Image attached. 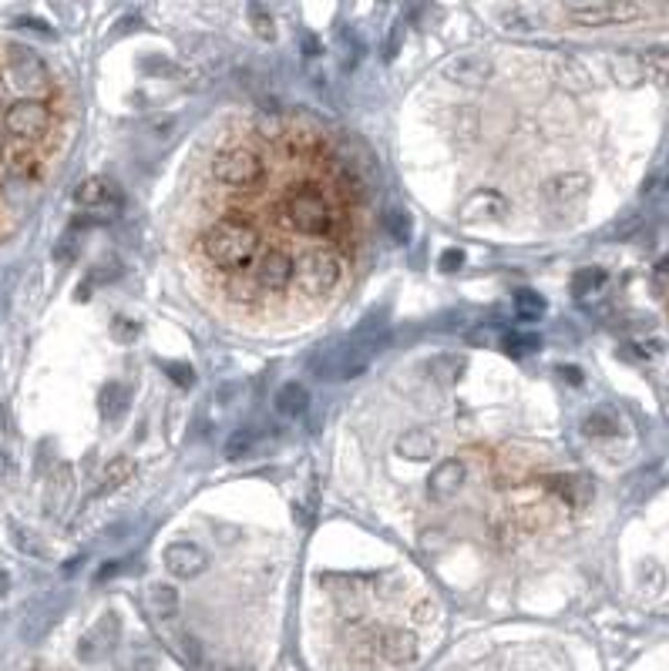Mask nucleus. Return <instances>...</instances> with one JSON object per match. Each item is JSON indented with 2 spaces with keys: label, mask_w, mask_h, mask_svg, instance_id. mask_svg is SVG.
I'll return each mask as SVG.
<instances>
[{
  "label": "nucleus",
  "mask_w": 669,
  "mask_h": 671,
  "mask_svg": "<svg viewBox=\"0 0 669 671\" xmlns=\"http://www.w3.org/2000/svg\"><path fill=\"white\" fill-rule=\"evenodd\" d=\"M461 487V464H444V467L431 477V494L438 497V500H448V497H454V490Z\"/></svg>",
  "instance_id": "7"
},
{
  "label": "nucleus",
  "mask_w": 669,
  "mask_h": 671,
  "mask_svg": "<svg viewBox=\"0 0 669 671\" xmlns=\"http://www.w3.org/2000/svg\"><path fill=\"white\" fill-rule=\"evenodd\" d=\"M619 430V419L612 410H595L593 417L585 419V433L589 437H612Z\"/></svg>",
  "instance_id": "10"
},
{
  "label": "nucleus",
  "mask_w": 669,
  "mask_h": 671,
  "mask_svg": "<svg viewBox=\"0 0 669 671\" xmlns=\"http://www.w3.org/2000/svg\"><path fill=\"white\" fill-rule=\"evenodd\" d=\"M461 266H464V255L458 252V249H450V252L441 255V269H444V272H454V269H461Z\"/></svg>",
  "instance_id": "20"
},
{
  "label": "nucleus",
  "mask_w": 669,
  "mask_h": 671,
  "mask_svg": "<svg viewBox=\"0 0 669 671\" xmlns=\"http://www.w3.org/2000/svg\"><path fill=\"white\" fill-rule=\"evenodd\" d=\"M545 199L555 212H575L585 202V181L582 178H558L545 189Z\"/></svg>",
  "instance_id": "5"
},
{
  "label": "nucleus",
  "mask_w": 669,
  "mask_h": 671,
  "mask_svg": "<svg viewBox=\"0 0 669 671\" xmlns=\"http://www.w3.org/2000/svg\"><path fill=\"white\" fill-rule=\"evenodd\" d=\"M253 444H256V430L243 427V430H236L229 440H226V450H222V454L229 456V460H239L243 454H249V450H253Z\"/></svg>",
  "instance_id": "12"
},
{
  "label": "nucleus",
  "mask_w": 669,
  "mask_h": 671,
  "mask_svg": "<svg viewBox=\"0 0 669 671\" xmlns=\"http://www.w3.org/2000/svg\"><path fill=\"white\" fill-rule=\"evenodd\" d=\"M152 605L158 614H175V608H179V595H175V587H172V584H155Z\"/></svg>",
  "instance_id": "14"
},
{
  "label": "nucleus",
  "mask_w": 669,
  "mask_h": 671,
  "mask_svg": "<svg viewBox=\"0 0 669 671\" xmlns=\"http://www.w3.org/2000/svg\"><path fill=\"white\" fill-rule=\"evenodd\" d=\"M605 282V269H582V272H575V279H572V289H575V296H589V292H595L599 286Z\"/></svg>",
  "instance_id": "13"
},
{
  "label": "nucleus",
  "mask_w": 669,
  "mask_h": 671,
  "mask_svg": "<svg viewBox=\"0 0 669 671\" xmlns=\"http://www.w3.org/2000/svg\"><path fill=\"white\" fill-rule=\"evenodd\" d=\"M552 490L562 494V500H568V504H585L589 494H593L589 481H582V477H558V481L552 483Z\"/></svg>",
  "instance_id": "9"
},
{
  "label": "nucleus",
  "mask_w": 669,
  "mask_h": 671,
  "mask_svg": "<svg viewBox=\"0 0 669 671\" xmlns=\"http://www.w3.org/2000/svg\"><path fill=\"white\" fill-rule=\"evenodd\" d=\"M566 373V380H572V383H582V376H579V369L572 366V369H562Z\"/></svg>",
  "instance_id": "25"
},
{
  "label": "nucleus",
  "mask_w": 669,
  "mask_h": 671,
  "mask_svg": "<svg viewBox=\"0 0 669 671\" xmlns=\"http://www.w3.org/2000/svg\"><path fill=\"white\" fill-rule=\"evenodd\" d=\"M0 152H4V141H0Z\"/></svg>",
  "instance_id": "28"
},
{
  "label": "nucleus",
  "mask_w": 669,
  "mask_h": 671,
  "mask_svg": "<svg viewBox=\"0 0 669 671\" xmlns=\"http://www.w3.org/2000/svg\"><path fill=\"white\" fill-rule=\"evenodd\" d=\"M643 64L649 67V75L656 77L659 84H669V51H649L643 57Z\"/></svg>",
  "instance_id": "15"
},
{
  "label": "nucleus",
  "mask_w": 669,
  "mask_h": 671,
  "mask_svg": "<svg viewBox=\"0 0 669 671\" xmlns=\"http://www.w3.org/2000/svg\"><path fill=\"white\" fill-rule=\"evenodd\" d=\"M309 406V393L299 386V383H286L283 390L276 393V410L283 417H299L303 410Z\"/></svg>",
  "instance_id": "6"
},
{
  "label": "nucleus",
  "mask_w": 669,
  "mask_h": 671,
  "mask_svg": "<svg viewBox=\"0 0 669 671\" xmlns=\"http://www.w3.org/2000/svg\"><path fill=\"white\" fill-rule=\"evenodd\" d=\"M168 376L179 383V386H192L195 383V369L192 366H185V363H168Z\"/></svg>",
  "instance_id": "17"
},
{
  "label": "nucleus",
  "mask_w": 669,
  "mask_h": 671,
  "mask_svg": "<svg viewBox=\"0 0 669 671\" xmlns=\"http://www.w3.org/2000/svg\"><path fill=\"white\" fill-rule=\"evenodd\" d=\"M121 473H129V464H125V460H121V464H115V467H112V470H108V473H104L102 490H108V487H115V483H118V477H121Z\"/></svg>",
  "instance_id": "22"
},
{
  "label": "nucleus",
  "mask_w": 669,
  "mask_h": 671,
  "mask_svg": "<svg viewBox=\"0 0 669 671\" xmlns=\"http://www.w3.org/2000/svg\"><path fill=\"white\" fill-rule=\"evenodd\" d=\"M357 178L293 121H243L209 152L189 252L222 303L259 319L317 313L361 249Z\"/></svg>",
  "instance_id": "1"
},
{
  "label": "nucleus",
  "mask_w": 669,
  "mask_h": 671,
  "mask_svg": "<svg viewBox=\"0 0 669 671\" xmlns=\"http://www.w3.org/2000/svg\"><path fill=\"white\" fill-rule=\"evenodd\" d=\"M129 410V386L112 383L102 390V417L104 419H121V413Z\"/></svg>",
  "instance_id": "8"
},
{
  "label": "nucleus",
  "mask_w": 669,
  "mask_h": 671,
  "mask_svg": "<svg viewBox=\"0 0 669 671\" xmlns=\"http://www.w3.org/2000/svg\"><path fill=\"white\" fill-rule=\"evenodd\" d=\"M0 125L11 135L17 145H38L51 135L54 128V111L44 98H17L4 108Z\"/></svg>",
  "instance_id": "2"
},
{
  "label": "nucleus",
  "mask_w": 669,
  "mask_h": 671,
  "mask_svg": "<svg viewBox=\"0 0 669 671\" xmlns=\"http://www.w3.org/2000/svg\"><path fill=\"white\" fill-rule=\"evenodd\" d=\"M303 48H307V54H317V51H320V44H317V38H309V34H303Z\"/></svg>",
  "instance_id": "24"
},
{
  "label": "nucleus",
  "mask_w": 669,
  "mask_h": 671,
  "mask_svg": "<svg viewBox=\"0 0 669 671\" xmlns=\"http://www.w3.org/2000/svg\"><path fill=\"white\" fill-rule=\"evenodd\" d=\"M504 346H508L512 353H525V349H531V346H535V340H531V336H508V340H504Z\"/></svg>",
  "instance_id": "21"
},
{
  "label": "nucleus",
  "mask_w": 669,
  "mask_h": 671,
  "mask_svg": "<svg viewBox=\"0 0 669 671\" xmlns=\"http://www.w3.org/2000/svg\"><path fill=\"white\" fill-rule=\"evenodd\" d=\"M0 430H4V413H0Z\"/></svg>",
  "instance_id": "27"
},
{
  "label": "nucleus",
  "mask_w": 669,
  "mask_h": 671,
  "mask_svg": "<svg viewBox=\"0 0 669 671\" xmlns=\"http://www.w3.org/2000/svg\"><path fill=\"white\" fill-rule=\"evenodd\" d=\"M115 336L118 340H135V336H138V326H135L131 319L121 316V319H115Z\"/></svg>",
  "instance_id": "19"
},
{
  "label": "nucleus",
  "mask_w": 669,
  "mask_h": 671,
  "mask_svg": "<svg viewBox=\"0 0 669 671\" xmlns=\"http://www.w3.org/2000/svg\"><path fill=\"white\" fill-rule=\"evenodd\" d=\"M4 591H7V578H4V574H0V595H4Z\"/></svg>",
  "instance_id": "26"
},
{
  "label": "nucleus",
  "mask_w": 669,
  "mask_h": 671,
  "mask_svg": "<svg viewBox=\"0 0 669 671\" xmlns=\"http://www.w3.org/2000/svg\"><path fill=\"white\" fill-rule=\"evenodd\" d=\"M162 561H165V568L175 574V578H192V574H199V570L206 568V554H202V547L195 544H168L165 554H162Z\"/></svg>",
  "instance_id": "4"
},
{
  "label": "nucleus",
  "mask_w": 669,
  "mask_h": 671,
  "mask_svg": "<svg viewBox=\"0 0 669 671\" xmlns=\"http://www.w3.org/2000/svg\"><path fill=\"white\" fill-rule=\"evenodd\" d=\"M75 199H77V205H85V208H112V205L121 202V191H118V185L112 178L94 175L77 185Z\"/></svg>",
  "instance_id": "3"
},
{
  "label": "nucleus",
  "mask_w": 669,
  "mask_h": 671,
  "mask_svg": "<svg viewBox=\"0 0 669 671\" xmlns=\"http://www.w3.org/2000/svg\"><path fill=\"white\" fill-rule=\"evenodd\" d=\"M384 225H387V232H390V235H394L397 242L411 239V222H407V216H404V212H387Z\"/></svg>",
  "instance_id": "16"
},
{
  "label": "nucleus",
  "mask_w": 669,
  "mask_h": 671,
  "mask_svg": "<svg viewBox=\"0 0 669 671\" xmlns=\"http://www.w3.org/2000/svg\"><path fill=\"white\" fill-rule=\"evenodd\" d=\"M249 11H253V17L259 21V24H256L259 34H263V38H272V27H270V21H266V11H263L259 4H256V7H249Z\"/></svg>",
  "instance_id": "23"
},
{
  "label": "nucleus",
  "mask_w": 669,
  "mask_h": 671,
  "mask_svg": "<svg viewBox=\"0 0 669 671\" xmlns=\"http://www.w3.org/2000/svg\"><path fill=\"white\" fill-rule=\"evenodd\" d=\"M515 313L522 319H541V313H545V299L531 289L515 292Z\"/></svg>",
  "instance_id": "11"
},
{
  "label": "nucleus",
  "mask_w": 669,
  "mask_h": 671,
  "mask_svg": "<svg viewBox=\"0 0 669 671\" xmlns=\"http://www.w3.org/2000/svg\"><path fill=\"white\" fill-rule=\"evenodd\" d=\"M75 252H77V239L75 235H65V239L58 242V249H54V259H58V262H71Z\"/></svg>",
  "instance_id": "18"
}]
</instances>
